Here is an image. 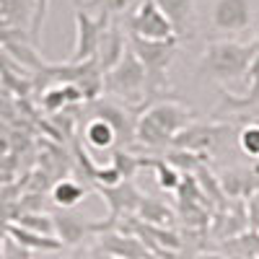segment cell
<instances>
[{"label": "cell", "instance_id": "cell-1", "mask_svg": "<svg viewBox=\"0 0 259 259\" xmlns=\"http://www.w3.org/2000/svg\"><path fill=\"white\" fill-rule=\"evenodd\" d=\"M192 117L194 114L182 104H174V101L153 104L148 112L138 117L135 143H143L148 148H166L177 138V133H182L192 122Z\"/></svg>", "mask_w": 259, "mask_h": 259}, {"label": "cell", "instance_id": "cell-2", "mask_svg": "<svg viewBox=\"0 0 259 259\" xmlns=\"http://www.w3.org/2000/svg\"><path fill=\"white\" fill-rule=\"evenodd\" d=\"M259 41L239 45V41H210L205 55H202V73L221 83H236L244 80L251 62L256 57Z\"/></svg>", "mask_w": 259, "mask_h": 259}, {"label": "cell", "instance_id": "cell-3", "mask_svg": "<svg viewBox=\"0 0 259 259\" xmlns=\"http://www.w3.org/2000/svg\"><path fill=\"white\" fill-rule=\"evenodd\" d=\"M130 50L135 52L145 70V94H158L168 85V65L174 60V52L179 47V36L166 39V41H150L140 36H127Z\"/></svg>", "mask_w": 259, "mask_h": 259}, {"label": "cell", "instance_id": "cell-4", "mask_svg": "<svg viewBox=\"0 0 259 259\" xmlns=\"http://www.w3.org/2000/svg\"><path fill=\"white\" fill-rule=\"evenodd\" d=\"M104 94H112L117 99H124V101H143L145 96V70L140 60L135 57V52L130 50L127 45V52L122 55V60L114 65L112 70L104 73Z\"/></svg>", "mask_w": 259, "mask_h": 259}, {"label": "cell", "instance_id": "cell-5", "mask_svg": "<svg viewBox=\"0 0 259 259\" xmlns=\"http://www.w3.org/2000/svg\"><path fill=\"white\" fill-rule=\"evenodd\" d=\"M112 24L109 16L99 13L96 18L83 11V8H75V29H78V36H75V50L70 55L68 62H85L96 57L99 52V41H101V34L106 31V26Z\"/></svg>", "mask_w": 259, "mask_h": 259}, {"label": "cell", "instance_id": "cell-6", "mask_svg": "<svg viewBox=\"0 0 259 259\" xmlns=\"http://www.w3.org/2000/svg\"><path fill=\"white\" fill-rule=\"evenodd\" d=\"M99 194L106 200V207H109V218H106L104 223H94V233H101L106 228H112L117 218H122V215H130V212H135L140 200H143V194L140 189L133 184V179H124L114 187H104V184H96Z\"/></svg>", "mask_w": 259, "mask_h": 259}, {"label": "cell", "instance_id": "cell-7", "mask_svg": "<svg viewBox=\"0 0 259 259\" xmlns=\"http://www.w3.org/2000/svg\"><path fill=\"white\" fill-rule=\"evenodd\" d=\"M130 31L140 39H150V41H166V39L177 36L174 26L161 13L156 0H140V6L130 16Z\"/></svg>", "mask_w": 259, "mask_h": 259}, {"label": "cell", "instance_id": "cell-8", "mask_svg": "<svg viewBox=\"0 0 259 259\" xmlns=\"http://www.w3.org/2000/svg\"><path fill=\"white\" fill-rule=\"evenodd\" d=\"M94 117L104 119L114 130L117 145H130L135 143V127H138V114L130 112L127 106L112 101V99H99L94 101Z\"/></svg>", "mask_w": 259, "mask_h": 259}, {"label": "cell", "instance_id": "cell-9", "mask_svg": "<svg viewBox=\"0 0 259 259\" xmlns=\"http://www.w3.org/2000/svg\"><path fill=\"white\" fill-rule=\"evenodd\" d=\"M231 133L228 124H197L189 122L182 133H177V138L171 140V145L179 150H189V153L205 156V150H210L212 145H218L223 135Z\"/></svg>", "mask_w": 259, "mask_h": 259}, {"label": "cell", "instance_id": "cell-10", "mask_svg": "<svg viewBox=\"0 0 259 259\" xmlns=\"http://www.w3.org/2000/svg\"><path fill=\"white\" fill-rule=\"evenodd\" d=\"M251 24L249 0H218L212 8V26L221 31H244Z\"/></svg>", "mask_w": 259, "mask_h": 259}, {"label": "cell", "instance_id": "cell-11", "mask_svg": "<svg viewBox=\"0 0 259 259\" xmlns=\"http://www.w3.org/2000/svg\"><path fill=\"white\" fill-rule=\"evenodd\" d=\"M52 223H55V236H57V241L62 246H75L89 233H94V223L78 218V215L70 212V210H60L57 207V212L52 215Z\"/></svg>", "mask_w": 259, "mask_h": 259}, {"label": "cell", "instance_id": "cell-12", "mask_svg": "<svg viewBox=\"0 0 259 259\" xmlns=\"http://www.w3.org/2000/svg\"><path fill=\"white\" fill-rule=\"evenodd\" d=\"M127 52V36H124V31L114 24L106 26V31L101 34V41H99V52H96V60H99V68H101V73H106V70H112L114 65L122 60V55Z\"/></svg>", "mask_w": 259, "mask_h": 259}, {"label": "cell", "instance_id": "cell-13", "mask_svg": "<svg viewBox=\"0 0 259 259\" xmlns=\"http://www.w3.org/2000/svg\"><path fill=\"white\" fill-rule=\"evenodd\" d=\"M101 249L114 254L117 259H145V256H153L143 246V241L138 239V236H133V233H117V231L101 236Z\"/></svg>", "mask_w": 259, "mask_h": 259}, {"label": "cell", "instance_id": "cell-14", "mask_svg": "<svg viewBox=\"0 0 259 259\" xmlns=\"http://www.w3.org/2000/svg\"><path fill=\"white\" fill-rule=\"evenodd\" d=\"M6 236H11L16 244L29 249L31 254H57V251H62V244L57 241V236L34 233V231H26V228H21L16 223H8L6 226Z\"/></svg>", "mask_w": 259, "mask_h": 259}, {"label": "cell", "instance_id": "cell-15", "mask_svg": "<svg viewBox=\"0 0 259 259\" xmlns=\"http://www.w3.org/2000/svg\"><path fill=\"white\" fill-rule=\"evenodd\" d=\"M221 189L226 194V200H249L251 194L259 189V174H251V171H226L223 177H218Z\"/></svg>", "mask_w": 259, "mask_h": 259}, {"label": "cell", "instance_id": "cell-16", "mask_svg": "<svg viewBox=\"0 0 259 259\" xmlns=\"http://www.w3.org/2000/svg\"><path fill=\"white\" fill-rule=\"evenodd\" d=\"M256 41H259V36H256ZM244 80L249 83L244 96H236L231 91H223L226 106H231V109H249V106H256L259 104V50H256V57H254V62H251V68H249V73H246Z\"/></svg>", "mask_w": 259, "mask_h": 259}, {"label": "cell", "instance_id": "cell-17", "mask_svg": "<svg viewBox=\"0 0 259 259\" xmlns=\"http://www.w3.org/2000/svg\"><path fill=\"white\" fill-rule=\"evenodd\" d=\"M135 215L140 218V223H148V226H158V228H171L177 221V212L171 210L166 202H158V200H150V197H143Z\"/></svg>", "mask_w": 259, "mask_h": 259}, {"label": "cell", "instance_id": "cell-18", "mask_svg": "<svg viewBox=\"0 0 259 259\" xmlns=\"http://www.w3.org/2000/svg\"><path fill=\"white\" fill-rule=\"evenodd\" d=\"M52 202L60 207V210H70L75 207L83 197H85V187L75 179H57L52 184Z\"/></svg>", "mask_w": 259, "mask_h": 259}, {"label": "cell", "instance_id": "cell-19", "mask_svg": "<svg viewBox=\"0 0 259 259\" xmlns=\"http://www.w3.org/2000/svg\"><path fill=\"white\" fill-rule=\"evenodd\" d=\"M83 138H85V145H89L91 150H109V148H114V145H117V135H114V130H112L109 124H106L104 119H99V117H94L89 124H85Z\"/></svg>", "mask_w": 259, "mask_h": 259}, {"label": "cell", "instance_id": "cell-20", "mask_svg": "<svg viewBox=\"0 0 259 259\" xmlns=\"http://www.w3.org/2000/svg\"><path fill=\"white\" fill-rule=\"evenodd\" d=\"M161 13L168 18V24L174 26V34H184L187 24H189V16H192V3L194 0H156Z\"/></svg>", "mask_w": 259, "mask_h": 259}, {"label": "cell", "instance_id": "cell-21", "mask_svg": "<svg viewBox=\"0 0 259 259\" xmlns=\"http://www.w3.org/2000/svg\"><path fill=\"white\" fill-rule=\"evenodd\" d=\"M192 177L197 179L200 192L205 194V200H207V202H212V205H223V202H226V194H223V189H221V182H218V177H215L207 166L200 163L197 168H194V174H192Z\"/></svg>", "mask_w": 259, "mask_h": 259}, {"label": "cell", "instance_id": "cell-22", "mask_svg": "<svg viewBox=\"0 0 259 259\" xmlns=\"http://www.w3.org/2000/svg\"><path fill=\"white\" fill-rule=\"evenodd\" d=\"M16 226L34 231V233H45V236H55V223H52V215L45 212H18L13 218Z\"/></svg>", "mask_w": 259, "mask_h": 259}, {"label": "cell", "instance_id": "cell-23", "mask_svg": "<svg viewBox=\"0 0 259 259\" xmlns=\"http://www.w3.org/2000/svg\"><path fill=\"white\" fill-rule=\"evenodd\" d=\"M163 161H166L168 166H174L179 174H194V168L200 166L202 156L189 153V150H179V148H174V150H168V153H166Z\"/></svg>", "mask_w": 259, "mask_h": 259}, {"label": "cell", "instance_id": "cell-24", "mask_svg": "<svg viewBox=\"0 0 259 259\" xmlns=\"http://www.w3.org/2000/svg\"><path fill=\"white\" fill-rule=\"evenodd\" d=\"M112 163L117 166V171L122 174V179H133L135 171L140 168V158L133 156V153H127V148H117V150H114V153H112Z\"/></svg>", "mask_w": 259, "mask_h": 259}, {"label": "cell", "instance_id": "cell-25", "mask_svg": "<svg viewBox=\"0 0 259 259\" xmlns=\"http://www.w3.org/2000/svg\"><path fill=\"white\" fill-rule=\"evenodd\" d=\"M239 145L249 158H259V122L246 124L239 133Z\"/></svg>", "mask_w": 259, "mask_h": 259}, {"label": "cell", "instance_id": "cell-26", "mask_svg": "<svg viewBox=\"0 0 259 259\" xmlns=\"http://www.w3.org/2000/svg\"><path fill=\"white\" fill-rule=\"evenodd\" d=\"M91 6H96L99 8V13H104V16H119V13H124V11H130L138 0H89Z\"/></svg>", "mask_w": 259, "mask_h": 259}, {"label": "cell", "instance_id": "cell-27", "mask_svg": "<svg viewBox=\"0 0 259 259\" xmlns=\"http://www.w3.org/2000/svg\"><path fill=\"white\" fill-rule=\"evenodd\" d=\"M31 3H34L31 36H34V45H39V36H41V26H45V18H47V8H50V0H31Z\"/></svg>", "mask_w": 259, "mask_h": 259}, {"label": "cell", "instance_id": "cell-28", "mask_svg": "<svg viewBox=\"0 0 259 259\" xmlns=\"http://www.w3.org/2000/svg\"><path fill=\"white\" fill-rule=\"evenodd\" d=\"M0 259H34V254L21 244H16L11 236H6L3 244H0Z\"/></svg>", "mask_w": 259, "mask_h": 259}, {"label": "cell", "instance_id": "cell-29", "mask_svg": "<svg viewBox=\"0 0 259 259\" xmlns=\"http://www.w3.org/2000/svg\"><path fill=\"white\" fill-rule=\"evenodd\" d=\"M246 223L254 233H259V189L246 200Z\"/></svg>", "mask_w": 259, "mask_h": 259}, {"label": "cell", "instance_id": "cell-30", "mask_svg": "<svg viewBox=\"0 0 259 259\" xmlns=\"http://www.w3.org/2000/svg\"><path fill=\"white\" fill-rule=\"evenodd\" d=\"M91 259H117L114 254H109V251H104V249H99V251H94L91 254Z\"/></svg>", "mask_w": 259, "mask_h": 259}, {"label": "cell", "instance_id": "cell-31", "mask_svg": "<svg viewBox=\"0 0 259 259\" xmlns=\"http://www.w3.org/2000/svg\"><path fill=\"white\" fill-rule=\"evenodd\" d=\"M194 259H218V256H210V254H202V256H194Z\"/></svg>", "mask_w": 259, "mask_h": 259}, {"label": "cell", "instance_id": "cell-32", "mask_svg": "<svg viewBox=\"0 0 259 259\" xmlns=\"http://www.w3.org/2000/svg\"><path fill=\"white\" fill-rule=\"evenodd\" d=\"M145 259H156V256H145Z\"/></svg>", "mask_w": 259, "mask_h": 259}]
</instances>
